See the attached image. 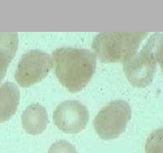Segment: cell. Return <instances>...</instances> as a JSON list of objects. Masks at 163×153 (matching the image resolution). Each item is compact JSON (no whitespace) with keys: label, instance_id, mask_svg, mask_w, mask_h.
<instances>
[{"label":"cell","instance_id":"11","mask_svg":"<svg viewBox=\"0 0 163 153\" xmlns=\"http://www.w3.org/2000/svg\"><path fill=\"white\" fill-rule=\"evenodd\" d=\"M48 153H77V151L69 142L58 140L50 146Z\"/></svg>","mask_w":163,"mask_h":153},{"label":"cell","instance_id":"6","mask_svg":"<svg viewBox=\"0 0 163 153\" xmlns=\"http://www.w3.org/2000/svg\"><path fill=\"white\" fill-rule=\"evenodd\" d=\"M52 120L62 132L76 134L83 131L89 120V112L78 101H65L58 105L52 113Z\"/></svg>","mask_w":163,"mask_h":153},{"label":"cell","instance_id":"5","mask_svg":"<svg viewBox=\"0 0 163 153\" xmlns=\"http://www.w3.org/2000/svg\"><path fill=\"white\" fill-rule=\"evenodd\" d=\"M52 57L38 50L23 55L15 71V78L21 87H30L43 80L52 68Z\"/></svg>","mask_w":163,"mask_h":153},{"label":"cell","instance_id":"3","mask_svg":"<svg viewBox=\"0 0 163 153\" xmlns=\"http://www.w3.org/2000/svg\"><path fill=\"white\" fill-rule=\"evenodd\" d=\"M147 33H100L94 37L92 47L103 62H123L136 52Z\"/></svg>","mask_w":163,"mask_h":153},{"label":"cell","instance_id":"7","mask_svg":"<svg viewBox=\"0 0 163 153\" xmlns=\"http://www.w3.org/2000/svg\"><path fill=\"white\" fill-rule=\"evenodd\" d=\"M49 123L48 114L45 107L38 103L29 105L22 115V125L26 133L39 135L46 129Z\"/></svg>","mask_w":163,"mask_h":153},{"label":"cell","instance_id":"2","mask_svg":"<svg viewBox=\"0 0 163 153\" xmlns=\"http://www.w3.org/2000/svg\"><path fill=\"white\" fill-rule=\"evenodd\" d=\"M162 61V34H154L139 53L123 62V72L132 85L143 88L152 82L157 64Z\"/></svg>","mask_w":163,"mask_h":153},{"label":"cell","instance_id":"1","mask_svg":"<svg viewBox=\"0 0 163 153\" xmlns=\"http://www.w3.org/2000/svg\"><path fill=\"white\" fill-rule=\"evenodd\" d=\"M55 73L61 84L71 93L81 91L96 69V56L85 49L61 47L52 54Z\"/></svg>","mask_w":163,"mask_h":153},{"label":"cell","instance_id":"4","mask_svg":"<svg viewBox=\"0 0 163 153\" xmlns=\"http://www.w3.org/2000/svg\"><path fill=\"white\" fill-rule=\"evenodd\" d=\"M131 106L127 101L115 100L111 101L98 112L94 127L103 140H113L124 133L131 118Z\"/></svg>","mask_w":163,"mask_h":153},{"label":"cell","instance_id":"8","mask_svg":"<svg viewBox=\"0 0 163 153\" xmlns=\"http://www.w3.org/2000/svg\"><path fill=\"white\" fill-rule=\"evenodd\" d=\"M20 101V91L14 83L6 81L0 86V123L15 115Z\"/></svg>","mask_w":163,"mask_h":153},{"label":"cell","instance_id":"9","mask_svg":"<svg viewBox=\"0 0 163 153\" xmlns=\"http://www.w3.org/2000/svg\"><path fill=\"white\" fill-rule=\"evenodd\" d=\"M19 47L17 33H0V76L4 78L10 62L13 61Z\"/></svg>","mask_w":163,"mask_h":153},{"label":"cell","instance_id":"10","mask_svg":"<svg viewBox=\"0 0 163 153\" xmlns=\"http://www.w3.org/2000/svg\"><path fill=\"white\" fill-rule=\"evenodd\" d=\"M162 129L155 130L150 135L146 144V153H162Z\"/></svg>","mask_w":163,"mask_h":153}]
</instances>
